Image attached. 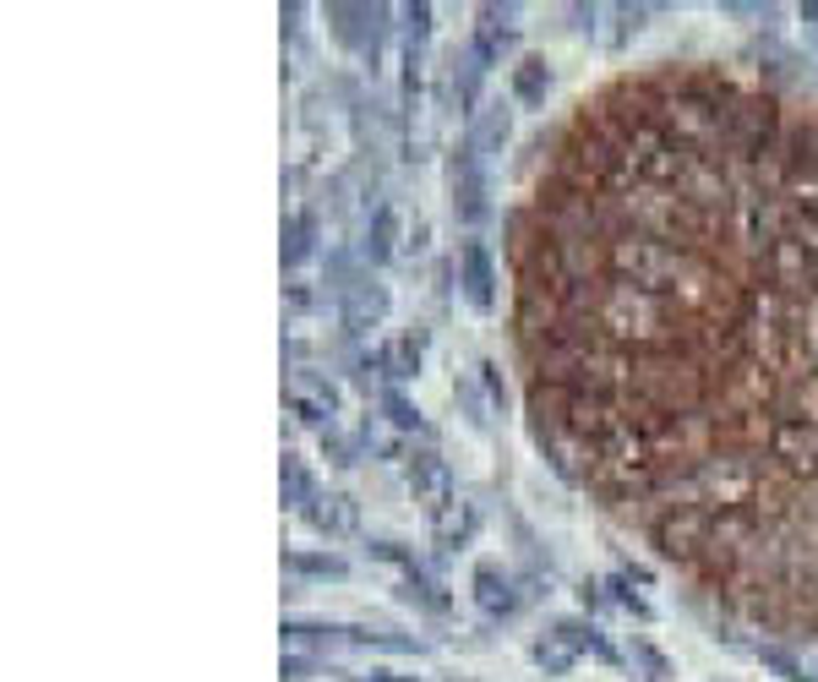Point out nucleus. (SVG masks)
Returning a JSON list of instances; mask_svg holds the SVG:
<instances>
[{"instance_id":"473e14b6","label":"nucleus","mask_w":818,"mask_h":682,"mask_svg":"<svg viewBox=\"0 0 818 682\" xmlns=\"http://www.w3.org/2000/svg\"><path fill=\"white\" fill-rule=\"evenodd\" d=\"M306 672H312V661H301V655H284V678H290V682H301Z\"/></svg>"},{"instance_id":"9b49d317","label":"nucleus","mask_w":818,"mask_h":682,"mask_svg":"<svg viewBox=\"0 0 818 682\" xmlns=\"http://www.w3.org/2000/svg\"><path fill=\"white\" fill-rule=\"evenodd\" d=\"M475 530H481V508L475 502H447L437 519H432V541H437L442 552H458V546H469L475 541Z\"/></svg>"},{"instance_id":"f3484780","label":"nucleus","mask_w":818,"mask_h":682,"mask_svg":"<svg viewBox=\"0 0 818 682\" xmlns=\"http://www.w3.org/2000/svg\"><path fill=\"white\" fill-rule=\"evenodd\" d=\"M393 241H398V219H393V208L382 202V208H372V219H366L361 257H366V262H387V257H393Z\"/></svg>"},{"instance_id":"6e6552de","label":"nucleus","mask_w":818,"mask_h":682,"mask_svg":"<svg viewBox=\"0 0 818 682\" xmlns=\"http://www.w3.org/2000/svg\"><path fill=\"white\" fill-rule=\"evenodd\" d=\"M469 595H475V606L486 612V618H513L518 606H524V590H518V579L497 568V562H481L475 573H469Z\"/></svg>"},{"instance_id":"a878e982","label":"nucleus","mask_w":818,"mask_h":682,"mask_svg":"<svg viewBox=\"0 0 818 682\" xmlns=\"http://www.w3.org/2000/svg\"><path fill=\"white\" fill-rule=\"evenodd\" d=\"M404 33H410V44L421 50L426 33H432V6H404Z\"/></svg>"},{"instance_id":"b1692460","label":"nucleus","mask_w":818,"mask_h":682,"mask_svg":"<svg viewBox=\"0 0 818 682\" xmlns=\"http://www.w3.org/2000/svg\"><path fill=\"white\" fill-rule=\"evenodd\" d=\"M382 372L387 377H415L421 372V339H398L393 350H382Z\"/></svg>"},{"instance_id":"4be33fe9","label":"nucleus","mask_w":818,"mask_h":682,"mask_svg":"<svg viewBox=\"0 0 818 682\" xmlns=\"http://www.w3.org/2000/svg\"><path fill=\"white\" fill-rule=\"evenodd\" d=\"M284 639H290V644H350V639H344V628H333V622H312V618H284Z\"/></svg>"},{"instance_id":"72a5a7b5","label":"nucleus","mask_w":818,"mask_h":682,"mask_svg":"<svg viewBox=\"0 0 818 682\" xmlns=\"http://www.w3.org/2000/svg\"><path fill=\"white\" fill-rule=\"evenodd\" d=\"M426 235H432V230H426V224H421V219H415V230H410V235H404V251H426Z\"/></svg>"},{"instance_id":"0eeeda50","label":"nucleus","mask_w":818,"mask_h":682,"mask_svg":"<svg viewBox=\"0 0 818 682\" xmlns=\"http://www.w3.org/2000/svg\"><path fill=\"white\" fill-rule=\"evenodd\" d=\"M382 317H387V284H377V279H350L344 295H339L344 333H372V328H382Z\"/></svg>"},{"instance_id":"393cba45","label":"nucleus","mask_w":818,"mask_h":682,"mask_svg":"<svg viewBox=\"0 0 818 682\" xmlns=\"http://www.w3.org/2000/svg\"><path fill=\"white\" fill-rule=\"evenodd\" d=\"M382 415H387L398 432H415V427H421V410H415L398 388H387V393H382Z\"/></svg>"},{"instance_id":"2f4dec72","label":"nucleus","mask_w":818,"mask_h":682,"mask_svg":"<svg viewBox=\"0 0 818 682\" xmlns=\"http://www.w3.org/2000/svg\"><path fill=\"white\" fill-rule=\"evenodd\" d=\"M481 377H486V393H492V399L503 404V399H507V388H503V377H497V361H486V367H481Z\"/></svg>"},{"instance_id":"6ab92c4d","label":"nucleus","mask_w":818,"mask_h":682,"mask_svg":"<svg viewBox=\"0 0 818 682\" xmlns=\"http://www.w3.org/2000/svg\"><path fill=\"white\" fill-rule=\"evenodd\" d=\"M398 595H404V601H410V606H421V612H447V595H442V584L437 579H432V573H421V568H410V573H404V590H398Z\"/></svg>"},{"instance_id":"f257e3e1","label":"nucleus","mask_w":818,"mask_h":682,"mask_svg":"<svg viewBox=\"0 0 818 682\" xmlns=\"http://www.w3.org/2000/svg\"><path fill=\"white\" fill-rule=\"evenodd\" d=\"M518 235L535 442L720 590L818 622V99L617 77L552 142Z\"/></svg>"},{"instance_id":"cd10ccee","label":"nucleus","mask_w":818,"mask_h":682,"mask_svg":"<svg viewBox=\"0 0 818 682\" xmlns=\"http://www.w3.org/2000/svg\"><path fill=\"white\" fill-rule=\"evenodd\" d=\"M617 22H623V28L612 33V50H623V44L633 39V33L644 28V6H617Z\"/></svg>"},{"instance_id":"4468645a","label":"nucleus","mask_w":818,"mask_h":682,"mask_svg":"<svg viewBox=\"0 0 818 682\" xmlns=\"http://www.w3.org/2000/svg\"><path fill=\"white\" fill-rule=\"evenodd\" d=\"M284 573L316 579V584H339V579H350V562L333 558V552H306V546H295V552H284Z\"/></svg>"},{"instance_id":"5701e85b","label":"nucleus","mask_w":818,"mask_h":682,"mask_svg":"<svg viewBox=\"0 0 818 682\" xmlns=\"http://www.w3.org/2000/svg\"><path fill=\"white\" fill-rule=\"evenodd\" d=\"M758 661H764L775 678H786V682H814V678H808V666H802L786 644H758Z\"/></svg>"},{"instance_id":"423d86ee","label":"nucleus","mask_w":818,"mask_h":682,"mask_svg":"<svg viewBox=\"0 0 818 682\" xmlns=\"http://www.w3.org/2000/svg\"><path fill=\"white\" fill-rule=\"evenodd\" d=\"M327 22H333V39L339 44L366 50L377 61V33H382V22H387V6H344V0H333L327 6Z\"/></svg>"},{"instance_id":"7c9ffc66","label":"nucleus","mask_w":818,"mask_h":682,"mask_svg":"<svg viewBox=\"0 0 818 682\" xmlns=\"http://www.w3.org/2000/svg\"><path fill=\"white\" fill-rule=\"evenodd\" d=\"M350 682H426V678H404V672H387V666H372V672H355Z\"/></svg>"},{"instance_id":"412c9836","label":"nucleus","mask_w":818,"mask_h":682,"mask_svg":"<svg viewBox=\"0 0 818 682\" xmlns=\"http://www.w3.org/2000/svg\"><path fill=\"white\" fill-rule=\"evenodd\" d=\"M529 661H535L541 672H552V678H563L567 666L578 661V650H573V644H563L557 633H546V639H535V644H529Z\"/></svg>"},{"instance_id":"7ed1b4c3","label":"nucleus","mask_w":818,"mask_h":682,"mask_svg":"<svg viewBox=\"0 0 818 682\" xmlns=\"http://www.w3.org/2000/svg\"><path fill=\"white\" fill-rule=\"evenodd\" d=\"M284 404H290L306 427H322V432H327V421L339 415V388H333L322 372H290V382H284Z\"/></svg>"},{"instance_id":"f8f14e48","label":"nucleus","mask_w":818,"mask_h":682,"mask_svg":"<svg viewBox=\"0 0 818 682\" xmlns=\"http://www.w3.org/2000/svg\"><path fill=\"white\" fill-rule=\"evenodd\" d=\"M301 519L312 524L316 535L333 541V535H350V530H355V502H350L344 492H316L312 502L301 508Z\"/></svg>"},{"instance_id":"aec40b11","label":"nucleus","mask_w":818,"mask_h":682,"mask_svg":"<svg viewBox=\"0 0 818 682\" xmlns=\"http://www.w3.org/2000/svg\"><path fill=\"white\" fill-rule=\"evenodd\" d=\"M344 639L361 644V650H387V655H410V650H415L410 633H387V628H366V622H361V628H344Z\"/></svg>"},{"instance_id":"a211bd4d","label":"nucleus","mask_w":818,"mask_h":682,"mask_svg":"<svg viewBox=\"0 0 818 682\" xmlns=\"http://www.w3.org/2000/svg\"><path fill=\"white\" fill-rule=\"evenodd\" d=\"M279 487H284V508H306V502L316 497L312 464H306L301 453H284V475H279Z\"/></svg>"},{"instance_id":"f03ea898","label":"nucleus","mask_w":818,"mask_h":682,"mask_svg":"<svg viewBox=\"0 0 818 682\" xmlns=\"http://www.w3.org/2000/svg\"><path fill=\"white\" fill-rule=\"evenodd\" d=\"M447 187H453V213L464 219V224H486V213H492V187H486V159L464 142L458 153H453V164H447Z\"/></svg>"},{"instance_id":"ddd939ff","label":"nucleus","mask_w":818,"mask_h":682,"mask_svg":"<svg viewBox=\"0 0 818 682\" xmlns=\"http://www.w3.org/2000/svg\"><path fill=\"white\" fill-rule=\"evenodd\" d=\"M507 82H513V104L546 110V93H552V66H546V56H518Z\"/></svg>"},{"instance_id":"c756f323","label":"nucleus","mask_w":818,"mask_h":682,"mask_svg":"<svg viewBox=\"0 0 818 682\" xmlns=\"http://www.w3.org/2000/svg\"><path fill=\"white\" fill-rule=\"evenodd\" d=\"M284 295H290V311H312L316 307V290H312V284H301V279H295Z\"/></svg>"},{"instance_id":"dca6fc26","label":"nucleus","mask_w":818,"mask_h":682,"mask_svg":"<svg viewBox=\"0 0 818 682\" xmlns=\"http://www.w3.org/2000/svg\"><path fill=\"white\" fill-rule=\"evenodd\" d=\"M316 257V213H290L284 219V268H306Z\"/></svg>"},{"instance_id":"9d476101","label":"nucleus","mask_w":818,"mask_h":682,"mask_svg":"<svg viewBox=\"0 0 818 682\" xmlns=\"http://www.w3.org/2000/svg\"><path fill=\"white\" fill-rule=\"evenodd\" d=\"M469 50L481 56L486 66H497L513 50V6H481L475 11V39H469Z\"/></svg>"},{"instance_id":"39448f33","label":"nucleus","mask_w":818,"mask_h":682,"mask_svg":"<svg viewBox=\"0 0 818 682\" xmlns=\"http://www.w3.org/2000/svg\"><path fill=\"white\" fill-rule=\"evenodd\" d=\"M404 481H410L415 502H421L432 519L453 502V470H447L442 453H410V459H404Z\"/></svg>"},{"instance_id":"bb28decb","label":"nucleus","mask_w":818,"mask_h":682,"mask_svg":"<svg viewBox=\"0 0 818 682\" xmlns=\"http://www.w3.org/2000/svg\"><path fill=\"white\" fill-rule=\"evenodd\" d=\"M633 661L644 666V678H649V682H666V672H671V666H666V655H660V650H649L644 639L633 644Z\"/></svg>"},{"instance_id":"c85d7f7f","label":"nucleus","mask_w":818,"mask_h":682,"mask_svg":"<svg viewBox=\"0 0 818 682\" xmlns=\"http://www.w3.org/2000/svg\"><path fill=\"white\" fill-rule=\"evenodd\" d=\"M366 552H372V558H377V562H393V568H404V573L415 568V558H410V552H404L398 541H372Z\"/></svg>"},{"instance_id":"1a4fd4ad","label":"nucleus","mask_w":818,"mask_h":682,"mask_svg":"<svg viewBox=\"0 0 818 682\" xmlns=\"http://www.w3.org/2000/svg\"><path fill=\"white\" fill-rule=\"evenodd\" d=\"M507 137H513V110H507L503 99H486V104L469 116V131H464V142H469L481 159H497L507 148Z\"/></svg>"},{"instance_id":"2eb2a0df","label":"nucleus","mask_w":818,"mask_h":682,"mask_svg":"<svg viewBox=\"0 0 818 682\" xmlns=\"http://www.w3.org/2000/svg\"><path fill=\"white\" fill-rule=\"evenodd\" d=\"M481 77H486V61L464 44V50L453 56V99H458V110H469V116L486 104V99H481Z\"/></svg>"},{"instance_id":"f704fd0d","label":"nucleus","mask_w":818,"mask_h":682,"mask_svg":"<svg viewBox=\"0 0 818 682\" xmlns=\"http://www.w3.org/2000/svg\"><path fill=\"white\" fill-rule=\"evenodd\" d=\"M802 22H808V39L818 44V0H802Z\"/></svg>"},{"instance_id":"20e7f679","label":"nucleus","mask_w":818,"mask_h":682,"mask_svg":"<svg viewBox=\"0 0 818 682\" xmlns=\"http://www.w3.org/2000/svg\"><path fill=\"white\" fill-rule=\"evenodd\" d=\"M458 290L475 311H492L497 307V257L486 241H464L458 247Z\"/></svg>"}]
</instances>
